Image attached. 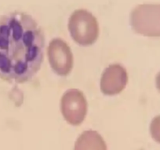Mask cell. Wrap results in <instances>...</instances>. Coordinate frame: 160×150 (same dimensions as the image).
<instances>
[{
  "label": "cell",
  "mask_w": 160,
  "mask_h": 150,
  "mask_svg": "<svg viewBox=\"0 0 160 150\" xmlns=\"http://www.w3.org/2000/svg\"><path fill=\"white\" fill-rule=\"evenodd\" d=\"M48 59L57 74L66 76L73 68V55L69 45L61 39H53L49 44Z\"/></svg>",
  "instance_id": "cell-5"
},
{
  "label": "cell",
  "mask_w": 160,
  "mask_h": 150,
  "mask_svg": "<svg viewBox=\"0 0 160 150\" xmlns=\"http://www.w3.org/2000/svg\"><path fill=\"white\" fill-rule=\"evenodd\" d=\"M150 131L154 140L160 143V116H157L152 120L150 125Z\"/></svg>",
  "instance_id": "cell-8"
},
{
  "label": "cell",
  "mask_w": 160,
  "mask_h": 150,
  "mask_svg": "<svg viewBox=\"0 0 160 150\" xmlns=\"http://www.w3.org/2000/svg\"><path fill=\"white\" fill-rule=\"evenodd\" d=\"M133 30L148 37H160V5L144 4L137 7L131 13Z\"/></svg>",
  "instance_id": "cell-3"
},
{
  "label": "cell",
  "mask_w": 160,
  "mask_h": 150,
  "mask_svg": "<svg viewBox=\"0 0 160 150\" xmlns=\"http://www.w3.org/2000/svg\"><path fill=\"white\" fill-rule=\"evenodd\" d=\"M128 74L125 67L118 63L111 64L104 70L101 78V90L106 96H115L127 86Z\"/></svg>",
  "instance_id": "cell-6"
},
{
  "label": "cell",
  "mask_w": 160,
  "mask_h": 150,
  "mask_svg": "<svg viewBox=\"0 0 160 150\" xmlns=\"http://www.w3.org/2000/svg\"><path fill=\"white\" fill-rule=\"evenodd\" d=\"M68 29L73 40L82 46L93 45L99 35L97 19L85 10H75L72 13L69 19Z\"/></svg>",
  "instance_id": "cell-2"
},
{
  "label": "cell",
  "mask_w": 160,
  "mask_h": 150,
  "mask_svg": "<svg viewBox=\"0 0 160 150\" xmlns=\"http://www.w3.org/2000/svg\"><path fill=\"white\" fill-rule=\"evenodd\" d=\"M45 36L31 15L13 12L0 17V78L29 82L42 63Z\"/></svg>",
  "instance_id": "cell-1"
},
{
  "label": "cell",
  "mask_w": 160,
  "mask_h": 150,
  "mask_svg": "<svg viewBox=\"0 0 160 150\" xmlns=\"http://www.w3.org/2000/svg\"><path fill=\"white\" fill-rule=\"evenodd\" d=\"M61 110L66 121L74 126L82 124L87 113L85 96L78 89H69L63 95Z\"/></svg>",
  "instance_id": "cell-4"
},
{
  "label": "cell",
  "mask_w": 160,
  "mask_h": 150,
  "mask_svg": "<svg viewBox=\"0 0 160 150\" xmlns=\"http://www.w3.org/2000/svg\"><path fill=\"white\" fill-rule=\"evenodd\" d=\"M155 83H156V87L160 92V72L157 74L156 78H155Z\"/></svg>",
  "instance_id": "cell-9"
},
{
  "label": "cell",
  "mask_w": 160,
  "mask_h": 150,
  "mask_svg": "<svg viewBox=\"0 0 160 150\" xmlns=\"http://www.w3.org/2000/svg\"><path fill=\"white\" fill-rule=\"evenodd\" d=\"M74 150H107V145L99 133L90 130L78 138Z\"/></svg>",
  "instance_id": "cell-7"
}]
</instances>
